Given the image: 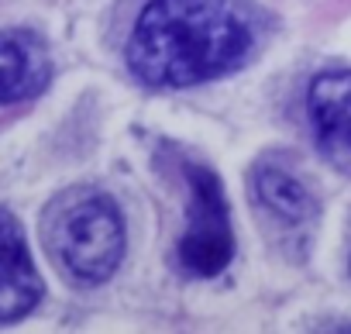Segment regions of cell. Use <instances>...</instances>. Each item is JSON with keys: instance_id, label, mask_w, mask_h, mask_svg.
<instances>
[{"instance_id": "cell-4", "label": "cell", "mask_w": 351, "mask_h": 334, "mask_svg": "<svg viewBox=\"0 0 351 334\" xmlns=\"http://www.w3.org/2000/svg\"><path fill=\"white\" fill-rule=\"evenodd\" d=\"M306 107L320 152L341 173H351V69L320 73L310 83Z\"/></svg>"}, {"instance_id": "cell-2", "label": "cell", "mask_w": 351, "mask_h": 334, "mask_svg": "<svg viewBox=\"0 0 351 334\" xmlns=\"http://www.w3.org/2000/svg\"><path fill=\"white\" fill-rule=\"evenodd\" d=\"M49 238L62 269L86 286L110 279L124 259V221L100 193H76L62 200Z\"/></svg>"}, {"instance_id": "cell-5", "label": "cell", "mask_w": 351, "mask_h": 334, "mask_svg": "<svg viewBox=\"0 0 351 334\" xmlns=\"http://www.w3.org/2000/svg\"><path fill=\"white\" fill-rule=\"evenodd\" d=\"M42 300V279L35 272L25 231L11 211L0 207V324L21 320Z\"/></svg>"}, {"instance_id": "cell-3", "label": "cell", "mask_w": 351, "mask_h": 334, "mask_svg": "<svg viewBox=\"0 0 351 334\" xmlns=\"http://www.w3.org/2000/svg\"><path fill=\"white\" fill-rule=\"evenodd\" d=\"M186 180H190V224L180 241V259L186 272L193 276H217L228 269L234 255V235L228 221V200L221 190V180L200 162L186 165Z\"/></svg>"}, {"instance_id": "cell-6", "label": "cell", "mask_w": 351, "mask_h": 334, "mask_svg": "<svg viewBox=\"0 0 351 334\" xmlns=\"http://www.w3.org/2000/svg\"><path fill=\"white\" fill-rule=\"evenodd\" d=\"M52 76L42 42L28 32H0V104L35 97Z\"/></svg>"}, {"instance_id": "cell-7", "label": "cell", "mask_w": 351, "mask_h": 334, "mask_svg": "<svg viewBox=\"0 0 351 334\" xmlns=\"http://www.w3.org/2000/svg\"><path fill=\"white\" fill-rule=\"evenodd\" d=\"M252 190H255L258 207L269 217H276L282 228H306L317 217V197L310 193V187L276 162L255 165Z\"/></svg>"}, {"instance_id": "cell-1", "label": "cell", "mask_w": 351, "mask_h": 334, "mask_svg": "<svg viewBox=\"0 0 351 334\" xmlns=\"http://www.w3.org/2000/svg\"><path fill=\"white\" fill-rule=\"evenodd\" d=\"M255 25L238 0H152L128 38L131 73L155 90H180L238 69Z\"/></svg>"}]
</instances>
